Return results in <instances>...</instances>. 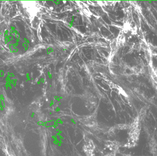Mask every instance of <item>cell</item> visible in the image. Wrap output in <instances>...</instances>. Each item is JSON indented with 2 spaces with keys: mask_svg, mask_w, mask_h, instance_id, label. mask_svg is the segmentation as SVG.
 Returning a JSON list of instances; mask_svg holds the SVG:
<instances>
[{
  "mask_svg": "<svg viewBox=\"0 0 157 156\" xmlns=\"http://www.w3.org/2000/svg\"><path fill=\"white\" fill-rule=\"evenodd\" d=\"M140 134V125L139 118H136L131 126L130 137L131 146L134 147L137 144L139 140Z\"/></svg>",
  "mask_w": 157,
  "mask_h": 156,
  "instance_id": "cell-1",
  "label": "cell"
},
{
  "mask_svg": "<svg viewBox=\"0 0 157 156\" xmlns=\"http://www.w3.org/2000/svg\"><path fill=\"white\" fill-rule=\"evenodd\" d=\"M127 156H128V155H127Z\"/></svg>",
  "mask_w": 157,
  "mask_h": 156,
  "instance_id": "cell-2",
  "label": "cell"
}]
</instances>
